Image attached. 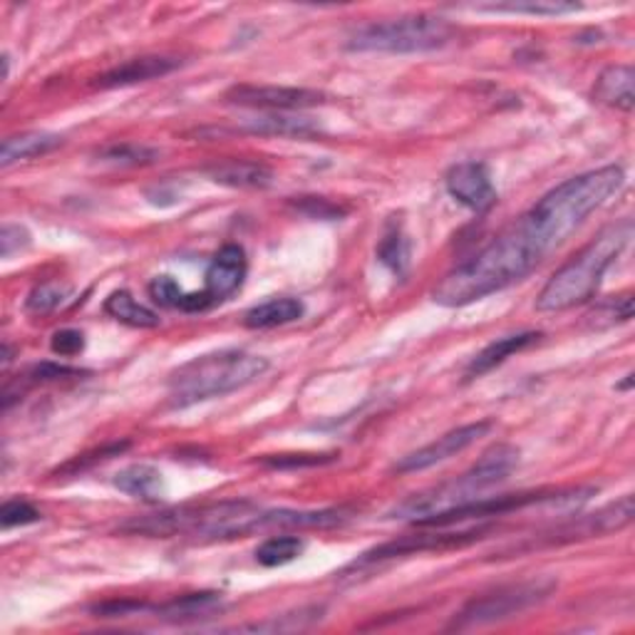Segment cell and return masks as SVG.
<instances>
[{
    "mask_svg": "<svg viewBox=\"0 0 635 635\" xmlns=\"http://www.w3.org/2000/svg\"><path fill=\"white\" fill-rule=\"evenodd\" d=\"M626 171L616 165L601 167L586 175L566 179L534 204L514 226L529 241L532 249L546 258L584 226L596 209L618 194Z\"/></svg>",
    "mask_w": 635,
    "mask_h": 635,
    "instance_id": "1",
    "label": "cell"
},
{
    "mask_svg": "<svg viewBox=\"0 0 635 635\" xmlns=\"http://www.w3.org/2000/svg\"><path fill=\"white\" fill-rule=\"evenodd\" d=\"M539 254L526 244L519 229L512 224L507 231H502L482 251L457 268H452L443 281L435 286L433 300L445 308L469 306L512 284L524 281L526 276L539 268Z\"/></svg>",
    "mask_w": 635,
    "mask_h": 635,
    "instance_id": "2",
    "label": "cell"
},
{
    "mask_svg": "<svg viewBox=\"0 0 635 635\" xmlns=\"http://www.w3.org/2000/svg\"><path fill=\"white\" fill-rule=\"evenodd\" d=\"M635 234L633 219H621L606 226L596 239H591L572 261L564 264L548 278V284L536 298L542 314H562V310L588 304L604 281L613 261L626 251Z\"/></svg>",
    "mask_w": 635,
    "mask_h": 635,
    "instance_id": "3",
    "label": "cell"
},
{
    "mask_svg": "<svg viewBox=\"0 0 635 635\" xmlns=\"http://www.w3.org/2000/svg\"><path fill=\"white\" fill-rule=\"evenodd\" d=\"M516 465H519V449L512 445H494L492 449L484 452L477 459V465L465 472V475L457 477L455 482L413 494L410 499L397 504L387 516L397 522H415L417 526H423L439 514L482 499V492L497 487L499 482L512 475Z\"/></svg>",
    "mask_w": 635,
    "mask_h": 635,
    "instance_id": "4",
    "label": "cell"
},
{
    "mask_svg": "<svg viewBox=\"0 0 635 635\" xmlns=\"http://www.w3.org/2000/svg\"><path fill=\"white\" fill-rule=\"evenodd\" d=\"M268 370L264 355L246 350H217L194 358L169 375V405L191 407L256 383Z\"/></svg>",
    "mask_w": 635,
    "mask_h": 635,
    "instance_id": "5",
    "label": "cell"
},
{
    "mask_svg": "<svg viewBox=\"0 0 635 635\" xmlns=\"http://www.w3.org/2000/svg\"><path fill=\"white\" fill-rule=\"evenodd\" d=\"M455 32V26L439 16H407L358 28L348 38V50L383 52V56L435 52L449 46Z\"/></svg>",
    "mask_w": 635,
    "mask_h": 635,
    "instance_id": "6",
    "label": "cell"
},
{
    "mask_svg": "<svg viewBox=\"0 0 635 635\" xmlns=\"http://www.w3.org/2000/svg\"><path fill=\"white\" fill-rule=\"evenodd\" d=\"M254 507L256 504L249 499L185 504V507H171L152 516H142V519L127 522L120 526V532L135 536H149V539H159V536L161 539H167V536L191 534L209 542H219L226 526Z\"/></svg>",
    "mask_w": 635,
    "mask_h": 635,
    "instance_id": "7",
    "label": "cell"
},
{
    "mask_svg": "<svg viewBox=\"0 0 635 635\" xmlns=\"http://www.w3.org/2000/svg\"><path fill=\"white\" fill-rule=\"evenodd\" d=\"M554 591H556L554 578H532V581H522V584L502 586L497 591H492V594L472 598L469 604L457 613L455 621L449 623V631L482 628L489 626V623L512 618L516 613L542 604V601L552 596Z\"/></svg>",
    "mask_w": 635,
    "mask_h": 635,
    "instance_id": "8",
    "label": "cell"
},
{
    "mask_svg": "<svg viewBox=\"0 0 635 635\" xmlns=\"http://www.w3.org/2000/svg\"><path fill=\"white\" fill-rule=\"evenodd\" d=\"M633 514H635L633 497L626 494V497H621L618 502H611L604 509H598L594 514L574 516V519L554 526L552 532H544L532 542L514 546L512 554H524V552H534V548H544V546H564V544L598 539V536L616 534V532L626 529V526H631Z\"/></svg>",
    "mask_w": 635,
    "mask_h": 635,
    "instance_id": "9",
    "label": "cell"
},
{
    "mask_svg": "<svg viewBox=\"0 0 635 635\" xmlns=\"http://www.w3.org/2000/svg\"><path fill=\"white\" fill-rule=\"evenodd\" d=\"M489 529H467V532H445V534H415V536H403L397 542H387L365 552L360 558H355L350 568H365L380 562H390V558H403V556H415L425 552H449V548H462L479 542Z\"/></svg>",
    "mask_w": 635,
    "mask_h": 635,
    "instance_id": "10",
    "label": "cell"
},
{
    "mask_svg": "<svg viewBox=\"0 0 635 635\" xmlns=\"http://www.w3.org/2000/svg\"><path fill=\"white\" fill-rule=\"evenodd\" d=\"M229 105L254 107V110H271V112H288V110H306L326 102V95L308 88H286V85H234L224 95Z\"/></svg>",
    "mask_w": 635,
    "mask_h": 635,
    "instance_id": "11",
    "label": "cell"
},
{
    "mask_svg": "<svg viewBox=\"0 0 635 635\" xmlns=\"http://www.w3.org/2000/svg\"><path fill=\"white\" fill-rule=\"evenodd\" d=\"M492 429L489 419H482V423H472L465 427H457L452 429V433L437 437L435 443L425 445L423 449L413 452V455L403 457L400 462L395 465L397 475H413V472H423L439 465V462H447L459 452H465L469 445H475L477 439H482Z\"/></svg>",
    "mask_w": 635,
    "mask_h": 635,
    "instance_id": "12",
    "label": "cell"
},
{
    "mask_svg": "<svg viewBox=\"0 0 635 635\" xmlns=\"http://www.w3.org/2000/svg\"><path fill=\"white\" fill-rule=\"evenodd\" d=\"M445 187L449 197H455L477 214L489 211L497 204V189H494L487 165H482V161H459L447 171Z\"/></svg>",
    "mask_w": 635,
    "mask_h": 635,
    "instance_id": "13",
    "label": "cell"
},
{
    "mask_svg": "<svg viewBox=\"0 0 635 635\" xmlns=\"http://www.w3.org/2000/svg\"><path fill=\"white\" fill-rule=\"evenodd\" d=\"M249 274V258L239 244H226L211 258L204 276V298H207L209 308L221 304V300L231 298L236 290L244 286V278Z\"/></svg>",
    "mask_w": 635,
    "mask_h": 635,
    "instance_id": "14",
    "label": "cell"
},
{
    "mask_svg": "<svg viewBox=\"0 0 635 635\" xmlns=\"http://www.w3.org/2000/svg\"><path fill=\"white\" fill-rule=\"evenodd\" d=\"M177 58H167V56H142V58H132L117 68L107 70L105 75L95 80L97 88L102 90H112V88H129V85L137 82H149L157 78H165V75L175 72L179 68Z\"/></svg>",
    "mask_w": 635,
    "mask_h": 635,
    "instance_id": "15",
    "label": "cell"
},
{
    "mask_svg": "<svg viewBox=\"0 0 635 635\" xmlns=\"http://www.w3.org/2000/svg\"><path fill=\"white\" fill-rule=\"evenodd\" d=\"M204 171L217 185L234 189H268L274 185V171L249 159H224Z\"/></svg>",
    "mask_w": 635,
    "mask_h": 635,
    "instance_id": "16",
    "label": "cell"
},
{
    "mask_svg": "<svg viewBox=\"0 0 635 635\" xmlns=\"http://www.w3.org/2000/svg\"><path fill=\"white\" fill-rule=\"evenodd\" d=\"M635 70L633 65H608L594 85L596 102L621 112H633L635 107Z\"/></svg>",
    "mask_w": 635,
    "mask_h": 635,
    "instance_id": "17",
    "label": "cell"
},
{
    "mask_svg": "<svg viewBox=\"0 0 635 635\" xmlns=\"http://www.w3.org/2000/svg\"><path fill=\"white\" fill-rule=\"evenodd\" d=\"M539 338H542V333L529 330V333H516V336H507V338H499V340L489 343L487 348L479 350L475 358H472V363L467 365V370H465V378L467 380L482 378V375H487L489 370L497 368V365H502L504 360L512 358V355L526 350L529 346H534V343H539Z\"/></svg>",
    "mask_w": 635,
    "mask_h": 635,
    "instance_id": "18",
    "label": "cell"
},
{
    "mask_svg": "<svg viewBox=\"0 0 635 635\" xmlns=\"http://www.w3.org/2000/svg\"><path fill=\"white\" fill-rule=\"evenodd\" d=\"M239 132L249 135H266V137H296L308 139L320 135V125L304 115H281L271 112L264 117H254V120H244Z\"/></svg>",
    "mask_w": 635,
    "mask_h": 635,
    "instance_id": "19",
    "label": "cell"
},
{
    "mask_svg": "<svg viewBox=\"0 0 635 635\" xmlns=\"http://www.w3.org/2000/svg\"><path fill=\"white\" fill-rule=\"evenodd\" d=\"M221 608H224L221 594L201 591V594L177 596L161 606H149V613H155L157 618H167V621H197V618L217 616Z\"/></svg>",
    "mask_w": 635,
    "mask_h": 635,
    "instance_id": "20",
    "label": "cell"
},
{
    "mask_svg": "<svg viewBox=\"0 0 635 635\" xmlns=\"http://www.w3.org/2000/svg\"><path fill=\"white\" fill-rule=\"evenodd\" d=\"M306 306L300 304L298 298H271L266 304H258L251 310H246L244 316V326L254 328V330H266V328H278V326H288L298 318H304Z\"/></svg>",
    "mask_w": 635,
    "mask_h": 635,
    "instance_id": "21",
    "label": "cell"
},
{
    "mask_svg": "<svg viewBox=\"0 0 635 635\" xmlns=\"http://www.w3.org/2000/svg\"><path fill=\"white\" fill-rule=\"evenodd\" d=\"M60 145H62V137L52 135V132H23V135L8 137L3 147H0V165L10 167V165H16V161L50 155L52 149H58Z\"/></svg>",
    "mask_w": 635,
    "mask_h": 635,
    "instance_id": "22",
    "label": "cell"
},
{
    "mask_svg": "<svg viewBox=\"0 0 635 635\" xmlns=\"http://www.w3.org/2000/svg\"><path fill=\"white\" fill-rule=\"evenodd\" d=\"M115 487L129 494V497L142 502H157L165 492V482H161V472L152 465H132L122 472H117Z\"/></svg>",
    "mask_w": 635,
    "mask_h": 635,
    "instance_id": "23",
    "label": "cell"
},
{
    "mask_svg": "<svg viewBox=\"0 0 635 635\" xmlns=\"http://www.w3.org/2000/svg\"><path fill=\"white\" fill-rule=\"evenodd\" d=\"M105 314L125 323L132 328H157L159 316L155 310L139 304V300L129 294V290H115V294L105 300Z\"/></svg>",
    "mask_w": 635,
    "mask_h": 635,
    "instance_id": "24",
    "label": "cell"
},
{
    "mask_svg": "<svg viewBox=\"0 0 635 635\" xmlns=\"http://www.w3.org/2000/svg\"><path fill=\"white\" fill-rule=\"evenodd\" d=\"M475 10H487V13H516V16H566L581 10L578 3H566V0H509V3H487L472 6Z\"/></svg>",
    "mask_w": 635,
    "mask_h": 635,
    "instance_id": "25",
    "label": "cell"
},
{
    "mask_svg": "<svg viewBox=\"0 0 635 635\" xmlns=\"http://www.w3.org/2000/svg\"><path fill=\"white\" fill-rule=\"evenodd\" d=\"M378 258L380 264H385L397 276H403L407 271V266H410V241H407L405 231L397 224L387 226V231L378 246Z\"/></svg>",
    "mask_w": 635,
    "mask_h": 635,
    "instance_id": "26",
    "label": "cell"
},
{
    "mask_svg": "<svg viewBox=\"0 0 635 635\" xmlns=\"http://www.w3.org/2000/svg\"><path fill=\"white\" fill-rule=\"evenodd\" d=\"M304 539L298 536H271L266 539L261 546L256 548V562L266 566V568H276V566H286L290 562L304 554Z\"/></svg>",
    "mask_w": 635,
    "mask_h": 635,
    "instance_id": "27",
    "label": "cell"
},
{
    "mask_svg": "<svg viewBox=\"0 0 635 635\" xmlns=\"http://www.w3.org/2000/svg\"><path fill=\"white\" fill-rule=\"evenodd\" d=\"M70 296V286L58 284V281H48L36 286L26 298V310L32 316H46L52 314V310L60 308L65 300Z\"/></svg>",
    "mask_w": 635,
    "mask_h": 635,
    "instance_id": "28",
    "label": "cell"
},
{
    "mask_svg": "<svg viewBox=\"0 0 635 635\" xmlns=\"http://www.w3.org/2000/svg\"><path fill=\"white\" fill-rule=\"evenodd\" d=\"M100 159L110 161V165H120V167H145V165H152V161H157L159 152L152 147L125 142V145L107 147L100 155Z\"/></svg>",
    "mask_w": 635,
    "mask_h": 635,
    "instance_id": "29",
    "label": "cell"
},
{
    "mask_svg": "<svg viewBox=\"0 0 635 635\" xmlns=\"http://www.w3.org/2000/svg\"><path fill=\"white\" fill-rule=\"evenodd\" d=\"M36 522H40V512L26 499H8L3 507H0V524H3V529H13V526H26Z\"/></svg>",
    "mask_w": 635,
    "mask_h": 635,
    "instance_id": "30",
    "label": "cell"
},
{
    "mask_svg": "<svg viewBox=\"0 0 635 635\" xmlns=\"http://www.w3.org/2000/svg\"><path fill=\"white\" fill-rule=\"evenodd\" d=\"M147 290H149V298H152L155 304L161 308H179L181 296H185V290H181V286L171 276L155 278Z\"/></svg>",
    "mask_w": 635,
    "mask_h": 635,
    "instance_id": "31",
    "label": "cell"
},
{
    "mask_svg": "<svg viewBox=\"0 0 635 635\" xmlns=\"http://www.w3.org/2000/svg\"><path fill=\"white\" fill-rule=\"evenodd\" d=\"M591 318H596V323H606V326H611V323L631 320L633 318V296L623 294L618 298H611L608 304L601 306Z\"/></svg>",
    "mask_w": 635,
    "mask_h": 635,
    "instance_id": "32",
    "label": "cell"
},
{
    "mask_svg": "<svg viewBox=\"0 0 635 635\" xmlns=\"http://www.w3.org/2000/svg\"><path fill=\"white\" fill-rule=\"evenodd\" d=\"M336 459V455H276L264 457L261 462L276 469H296V467H320Z\"/></svg>",
    "mask_w": 635,
    "mask_h": 635,
    "instance_id": "33",
    "label": "cell"
},
{
    "mask_svg": "<svg viewBox=\"0 0 635 635\" xmlns=\"http://www.w3.org/2000/svg\"><path fill=\"white\" fill-rule=\"evenodd\" d=\"M30 246V234L20 224H6L0 231V256L10 258Z\"/></svg>",
    "mask_w": 635,
    "mask_h": 635,
    "instance_id": "34",
    "label": "cell"
},
{
    "mask_svg": "<svg viewBox=\"0 0 635 635\" xmlns=\"http://www.w3.org/2000/svg\"><path fill=\"white\" fill-rule=\"evenodd\" d=\"M50 348H52V353L60 355V358H72V355L82 353L85 336H82L80 330H75V328L58 330L56 336H52V340H50Z\"/></svg>",
    "mask_w": 635,
    "mask_h": 635,
    "instance_id": "35",
    "label": "cell"
},
{
    "mask_svg": "<svg viewBox=\"0 0 635 635\" xmlns=\"http://www.w3.org/2000/svg\"><path fill=\"white\" fill-rule=\"evenodd\" d=\"M78 375H82L78 368H68V365H56V363H42V365H36V368L30 370V378L40 380V383L62 380V378H78Z\"/></svg>",
    "mask_w": 635,
    "mask_h": 635,
    "instance_id": "36",
    "label": "cell"
},
{
    "mask_svg": "<svg viewBox=\"0 0 635 635\" xmlns=\"http://www.w3.org/2000/svg\"><path fill=\"white\" fill-rule=\"evenodd\" d=\"M298 209L306 211L308 217H318V219H336L343 214L336 204H330L326 199H318V197H306L304 201L298 204Z\"/></svg>",
    "mask_w": 635,
    "mask_h": 635,
    "instance_id": "37",
    "label": "cell"
}]
</instances>
